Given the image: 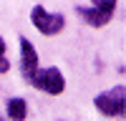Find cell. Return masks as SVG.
<instances>
[{"mask_svg":"<svg viewBox=\"0 0 126 121\" xmlns=\"http://www.w3.org/2000/svg\"><path fill=\"white\" fill-rule=\"evenodd\" d=\"M20 71H23V78L28 83H33V78L38 73V53L28 38H20Z\"/></svg>","mask_w":126,"mask_h":121,"instance_id":"5","label":"cell"},{"mask_svg":"<svg viewBox=\"0 0 126 121\" xmlns=\"http://www.w3.org/2000/svg\"><path fill=\"white\" fill-rule=\"evenodd\" d=\"M33 86L35 88H43L46 93H50V96H58V93H63V88H66V78H63V73L58 68L50 66V68H40L35 73Z\"/></svg>","mask_w":126,"mask_h":121,"instance_id":"4","label":"cell"},{"mask_svg":"<svg viewBox=\"0 0 126 121\" xmlns=\"http://www.w3.org/2000/svg\"><path fill=\"white\" fill-rule=\"evenodd\" d=\"M116 13V3H93V5H78V15L86 20L88 25L101 28Z\"/></svg>","mask_w":126,"mask_h":121,"instance_id":"3","label":"cell"},{"mask_svg":"<svg viewBox=\"0 0 126 121\" xmlns=\"http://www.w3.org/2000/svg\"><path fill=\"white\" fill-rule=\"evenodd\" d=\"M8 71H10V63L5 58V40L0 38V73H8Z\"/></svg>","mask_w":126,"mask_h":121,"instance_id":"7","label":"cell"},{"mask_svg":"<svg viewBox=\"0 0 126 121\" xmlns=\"http://www.w3.org/2000/svg\"><path fill=\"white\" fill-rule=\"evenodd\" d=\"M124 96H126V88L124 86H116V88H111V91H103V93L96 96V108L101 111V114H106V116H121L124 119Z\"/></svg>","mask_w":126,"mask_h":121,"instance_id":"1","label":"cell"},{"mask_svg":"<svg viewBox=\"0 0 126 121\" xmlns=\"http://www.w3.org/2000/svg\"><path fill=\"white\" fill-rule=\"evenodd\" d=\"M8 116L13 119V121H25L28 116V104L23 98H10V104H8Z\"/></svg>","mask_w":126,"mask_h":121,"instance_id":"6","label":"cell"},{"mask_svg":"<svg viewBox=\"0 0 126 121\" xmlns=\"http://www.w3.org/2000/svg\"><path fill=\"white\" fill-rule=\"evenodd\" d=\"M30 23H33L43 35H58L63 28H66V20L63 15H50L43 5H35L33 13H30Z\"/></svg>","mask_w":126,"mask_h":121,"instance_id":"2","label":"cell"}]
</instances>
